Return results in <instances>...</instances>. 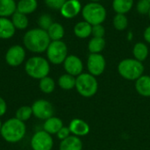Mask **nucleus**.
<instances>
[{"label": "nucleus", "mask_w": 150, "mask_h": 150, "mask_svg": "<svg viewBox=\"0 0 150 150\" xmlns=\"http://www.w3.org/2000/svg\"><path fill=\"white\" fill-rule=\"evenodd\" d=\"M51 40L46 30L41 28H34L27 31L23 37L25 48L35 54L46 52Z\"/></svg>", "instance_id": "f257e3e1"}, {"label": "nucleus", "mask_w": 150, "mask_h": 150, "mask_svg": "<svg viewBox=\"0 0 150 150\" xmlns=\"http://www.w3.org/2000/svg\"><path fill=\"white\" fill-rule=\"evenodd\" d=\"M26 134L25 123L17 118H11L3 123L0 134L8 143H18L22 141Z\"/></svg>", "instance_id": "f03ea898"}, {"label": "nucleus", "mask_w": 150, "mask_h": 150, "mask_svg": "<svg viewBox=\"0 0 150 150\" xmlns=\"http://www.w3.org/2000/svg\"><path fill=\"white\" fill-rule=\"evenodd\" d=\"M25 73L32 78L40 80L48 76L50 72V62L41 56H33L25 64Z\"/></svg>", "instance_id": "7ed1b4c3"}, {"label": "nucleus", "mask_w": 150, "mask_h": 150, "mask_svg": "<svg viewBox=\"0 0 150 150\" xmlns=\"http://www.w3.org/2000/svg\"><path fill=\"white\" fill-rule=\"evenodd\" d=\"M118 72L126 80L136 81L144 73V66L142 62L134 58H127L118 64Z\"/></svg>", "instance_id": "20e7f679"}, {"label": "nucleus", "mask_w": 150, "mask_h": 150, "mask_svg": "<svg viewBox=\"0 0 150 150\" xmlns=\"http://www.w3.org/2000/svg\"><path fill=\"white\" fill-rule=\"evenodd\" d=\"M82 16L84 21L91 25H102L106 18V10L99 2H90L82 8Z\"/></svg>", "instance_id": "39448f33"}, {"label": "nucleus", "mask_w": 150, "mask_h": 150, "mask_svg": "<svg viewBox=\"0 0 150 150\" xmlns=\"http://www.w3.org/2000/svg\"><path fill=\"white\" fill-rule=\"evenodd\" d=\"M78 94L83 98H91L98 90V83L96 76L90 73H82L76 77V87Z\"/></svg>", "instance_id": "423d86ee"}, {"label": "nucleus", "mask_w": 150, "mask_h": 150, "mask_svg": "<svg viewBox=\"0 0 150 150\" xmlns=\"http://www.w3.org/2000/svg\"><path fill=\"white\" fill-rule=\"evenodd\" d=\"M46 53L50 63L60 65L64 62L68 56V47L62 40H54L50 42Z\"/></svg>", "instance_id": "0eeeda50"}, {"label": "nucleus", "mask_w": 150, "mask_h": 150, "mask_svg": "<svg viewBox=\"0 0 150 150\" xmlns=\"http://www.w3.org/2000/svg\"><path fill=\"white\" fill-rule=\"evenodd\" d=\"M30 145L33 150H52L54 140L51 134L42 129L33 134L30 141Z\"/></svg>", "instance_id": "6e6552de"}, {"label": "nucleus", "mask_w": 150, "mask_h": 150, "mask_svg": "<svg viewBox=\"0 0 150 150\" xmlns=\"http://www.w3.org/2000/svg\"><path fill=\"white\" fill-rule=\"evenodd\" d=\"M31 106L33 115L39 120H46L54 114V108L53 105L46 99H38L34 101Z\"/></svg>", "instance_id": "1a4fd4ad"}, {"label": "nucleus", "mask_w": 150, "mask_h": 150, "mask_svg": "<svg viewBox=\"0 0 150 150\" xmlns=\"http://www.w3.org/2000/svg\"><path fill=\"white\" fill-rule=\"evenodd\" d=\"M106 67V61L101 54H90L87 59L88 73L94 76H101Z\"/></svg>", "instance_id": "9d476101"}, {"label": "nucleus", "mask_w": 150, "mask_h": 150, "mask_svg": "<svg viewBox=\"0 0 150 150\" xmlns=\"http://www.w3.org/2000/svg\"><path fill=\"white\" fill-rule=\"evenodd\" d=\"M25 59V49L20 45L11 46L5 54V62L11 67H18Z\"/></svg>", "instance_id": "9b49d317"}, {"label": "nucleus", "mask_w": 150, "mask_h": 150, "mask_svg": "<svg viewBox=\"0 0 150 150\" xmlns=\"http://www.w3.org/2000/svg\"><path fill=\"white\" fill-rule=\"evenodd\" d=\"M62 64H63V68L66 73L75 77L78 76L80 74L83 73V63L82 60L76 55H74V54L68 55Z\"/></svg>", "instance_id": "f8f14e48"}, {"label": "nucleus", "mask_w": 150, "mask_h": 150, "mask_svg": "<svg viewBox=\"0 0 150 150\" xmlns=\"http://www.w3.org/2000/svg\"><path fill=\"white\" fill-rule=\"evenodd\" d=\"M82 8L79 0H67L60 9V12L65 18H73L82 11Z\"/></svg>", "instance_id": "ddd939ff"}, {"label": "nucleus", "mask_w": 150, "mask_h": 150, "mask_svg": "<svg viewBox=\"0 0 150 150\" xmlns=\"http://www.w3.org/2000/svg\"><path fill=\"white\" fill-rule=\"evenodd\" d=\"M69 128L70 130L71 134L77 137H83L87 135L91 130L89 124L81 119L72 120L69 125Z\"/></svg>", "instance_id": "4468645a"}, {"label": "nucleus", "mask_w": 150, "mask_h": 150, "mask_svg": "<svg viewBox=\"0 0 150 150\" xmlns=\"http://www.w3.org/2000/svg\"><path fill=\"white\" fill-rule=\"evenodd\" d=\"M16 28L8 18H0V39L8 40L13 37Z\"/></svg>", "instance_id": "2eb2a0df"}, {"label": "nucleus", "mask_w": 150, "mask_h": 150, "mask_svg": "<svg viewBox=\"0 0 150 150\" xmlns=\"http://www.w3.org/2000/svg\"><path fill=\"white\" fill-rule=\"evenodd\" d=\"M59 150H83V142L80 137L70 135L63 141H61Z\"/></svg>", "instance_id": "dca6fc26"}, {"label": "nucleus", "mask_w": 150, "mask_h": 150, "mask_svg": "<svg viewBox=\"0 0 150 150\" xmlns=\"http://www.w3.org/2000/svg\"><path fill=\"white\" fill-rule=\"evenodd\" d=\"M62 127H63L62 120L58 117L52 116L47 120H44L43 130L48 133L49 134L53 135V134H56Z\"/></svg>", "instance_id": "f3484780"}, {"label": "nucleus", "mask_w": 150, "mask_h": 150, "mask_svg": "<svg viewBox=\"0 0 150 150\" xmlns=\"http://www.w3.org/2000/svg\"><path fill=\"white\" fill-rule=\"evenodd\" d=\"M135 90L139 95L149 98L150 97V76L142 75L135 81Z\"/></svg>", "instance_id": "a211bd4d"}, {"label": "nucleus", "mask_w": 150, "mask_h": 150, "mask_svg": "<svg viewBox=\"0 0 150 150\" xmlns=\"http://www.w3.org/2000/svg\"><path fill=\"white\" fill-rule=\"evenodd\" d=\"M92 25L83 20L76 23L74 26V33L79 39H86L91 35Z\"/></svg>", "instance_id": "6ab92c4d"}, {"label": "nucleus", "mask_w": 150, "mask_h": 150, "mask_svg": "<svg viewBox=\"0 0 150 150\" xmlns=\"http://www.w3.org/2000/svg\"><path fill=\"white\" fill-rule=\"evenodd\" d=\"M38 7L37 0H19L17 3V11L28 15L36 11Z\"/></svg>", "instance_id": "aec40b11"}, {"label": "nucleus", "mask_w": 150, "mask_h": 150, "mask_svg": "<svg viewBox=\"0 0 150 150\" xmlns=\"http://www.w3.org/2000/svg\"><path fill=\"white\" fill-rule=\"evenodd\" d=\"M17 11L15 0H0V18H8Z\"/></svg>", "instance_id": "412c9836"}, {"label": "nucleus", "mask_w": 150, "mask_h": 150, "mask_svg": "<svg viewBox=\"0 0 150 150\" xmlns=\"http://www.w3.org/2000/svg\"><path fill=\"white\" fill-rule=\"evenodd\" d=\"M134 4V0H112V5L113 11L116 13L126 14L132 10Z\"/></svg>", "instance_id": "4be33fe9"}, {"label": "nucleus", "mask_w": 150, "mask_h": 150, "mask_svg": "<svg viewBox=\"0 0 150 150\" xmlns=\"http://www.w3.org/2000/svg\"><path fill=\"white\" fill-rule=\"evenodd\" d=\"M149 54V49L145 43L137 42L136 44H134L133 47V55L134 59L142 62L148 58Z\"/></svg>", "instance_id": "5701e85b"}, {"label": "nucleus", "mask_w": 150, "mask_h": 150, "mask_svg": "<svg viewBox=\"0 0 150 150\" xmlns=\"http://www.w3.org/2000/svg\"><path fill=\"white\" fill-rule=\"evenodd\" d=\"M48 36L51 40V41L54 40H62V39L64 37L65 34V30L64 27L62 24L60 23H53L49 28L47 30Z\"/></svg>", "instance_id": "b1692460"}, {"label": "nucleus", "mask_w": 150, "mask_h": 150, "mask_svg": "<svg viewBox=\"0 0 150 150\" xmlns=\"http://www.w3.org/2000/svg\"><path fill=\"white\" fill-rule=\"evenodd\" d=\"M11 20L14 27L18 30H25L28 26V24H29L27 15L18 12L17 11L12 14Z\"/></svg>", "instance_id": "393cba45"}, {"label": "nucleus", "mask_w": 150, "mask_h": 150, "mask_svg": "<svg viewBox=\"0 0 150 150\" xmlns=\"http://www.w3.org/2000/svg\"><path fill=\"white\" fill-rule=\"evenodd\" d=\"M58 85L64 91H70L76 87V77L69 74H63L58 79Z\"/></svg>", "instance_id": "a878e982"}, {"label": "nucleus", "mask_w": 150, "mask_h": 150, "mask_svg": "<svg viewBox=\"0 0 150 150\" xmlns=\"http://www.w3.org/2000/svg\"><path fill=\"white\" fill-rule=\"evenodd\" d=\"M105 47V40L104 38L93 37L88 43V49L91 54H101Z\"/></svg>", "instance_id": "bb28decb"}, {"label": "nucleus", "mask_w": 150, "mask_h": 150, "mask_svg": "<svg viewBox=\"0 0 150 150\" xmlns=\"http://www.w3.org/2000/svg\"><path fill=\"white\" fill-rule=\"evenodd\" d=\"M39 88L40 90L45 94L52 93L55 89V82L50 76H46L40 80L39 82Z\"/></svg>", "instance_id": "cd10ccee"}, {"label": "nucleus", "mask_w": 150, "mask_h": 150, "mask_svg": "<svg viewBox=\"0 0 150 150\" xmlns=\"http://www.w3.org/2000/svg\"><path fill=\"white\" fill-rule=\"evenodd\" d=\"M113 27L118 31H124L128 26V18L126 14L116 13L112 19Z\"/></svg>", "instance_id": "c85d7f7f"}, {"label": "nucleus", "mask_w": 150, "mask_h": 150, "mask_svg": "<svg viewBox=\"0 0 150 150\" xmlns=\"http://www.w3.org/2000/svg\"><path fill=\"white\" fill-rule=\"evenodd\" d=\"M33 116V110H32V106L29 105H23L20 106L17 111H16V116L15 118H17L18 120L25 122L28 120H30V118Z\"/></svg>", "instance_id": "c756f323"}, {"label": "nucleus", "mask_w": 150, "mask_h": 150, "mask_svg": "<svg viewBox=\"0 0 150 150\" xmlns=\"http://www.w3.org/2000/svg\"><path fill=\"white\" fill-rule=\"evenodd\" d=\"M53 19L52 18L47 15V14H43L41 15L39 19H38V25L40 26V28L43 29V30H47L49 28V26L53 24Z\"/></svg>", "instance_id": "7c9ffc66"}, {"label": "nucleus", "mask_w": 150, "mask_h": 150, "mask_svg": "<svg viewBox=\"0 0 150 150\" xmlns=\"http://www.w3.org/2000/svg\"><path fill=\"white\" fill-rule=\"evenodd\" d=\"M137 11L142 15H148L150 10V2L149 0H139L136 4Z\"/></svg>", "instance_id": "2f4dec72"}, {"label": "nucleus", "mask_w": 150, "mask_h": 150, "mask_svg": "<svg viewBox=\"0 0 150 150\" xmlns=\"http://www.w3.org/2000/svg\"><path fill=\"white\" fill-rule=\"evenodd\" d=\"M105 34V29L102 25H92L91 35L97 38H104Z\"/></svg>", "instance_id": "473e14b6"}, {"label": "nucleus", "mask_w": 150, "mask_h": 150, "mask_svg": "<svg viewBox=\"0 0 150 150\" xmlns=\"http://www.w3.org/2000/svg\"><path fill=\"white\" fill-rule=\"evenodd\" d=\"M67 0H45V4L47 7L53 10H60Z\"/></svg>", "instance_id": "72a5a7b5"}, {"label": "nucleus", "mask_w": 150, "mask_h": 150, "mask_svg": "<svg viewBox=\"0 0 150 150\" xmlns=\"http://www.w3.org/2000/svg\"><path fill=\"white\" fill-rule=\"evenodd\" d=\"M56 135H57V138H58L59 140L63 141V140H65L66 138H68L69 136H70V135H71V133H70V130H69V127H64V126H63V127L59 130V132L56 134Z\"/></svg>", "instance_id": "f704fd0d"}, {"label": "nucleus", "mask_w": 150, "mask_h": 150, "mask_svg": "<svg viewBox=\"0 0 150 150\" xmlns=\"http://www.w3.org/2000/svg\"><path fill=\"white\" fill-rule=\"evenodd\" d=\"M7 112V104L5 102V100L0 97V118L3 117Z\"/></svg>", "instance_id": "c9c22d12"}, {"label": "nucleus", "mask_w": 150, "mask_h": 150, "mask_svg": "<svg viewBox=\"0 0 150 150\" xmlns=\"http://www.w3.org/2000/svg\"><path fill=\"white\" fill-rule=\"evenodd\" d=\"M143 37H144V40H145L149 44H150V25H149V26L144 30Z\"/></svg>", "instance_id": "e433bc0d"}, {"label": "nucleus", "mask_w": 150, "mask_h": 150, "mask_svg": "<svg viewBox=\"0 0 150 150\" xmlns=\"http://www.w3.org/2000/svg\"><path fill=\"white\" fill-rule=\"evenodd\" d=\"M2 125H3V123H2V121L0 120V131H1V128H2Z\"/></svg>", "instance_id": "4c0bfd02"}, {"label": "nucleus", "mask_w": 150, "mask_h": 150, "mask_svg": "<svg viewBox=\"0 0 150 150\" xmlns=\"http://www.w3.org/2000/svg\"><path fill=\"white\" fill-rule=\"evenodd\" d=\"M91 2H99V1H101V0H90Z\"/></svg>", "instance_id": "58836bf2"}, {"label": "nucleus", "mask_w": 150, "mask_h": 150, "mask_svg": "<svg viewBox=\"0 0 150 150\" xmlns=\"http://www.w3.org/2000/svg\"><path fill=\"white\" fill-rule=\"evenodd\" d=\"M148 15H149V19H150V10H149V14H148Z\"/></svg>", "instance_id": "ea45409f"}, {"label": "nucleus", "mask_w": 150, "mask_h": 150, "mask_svg": "<svg viewBox=\"0 0 150 150\" xmlns=\"http://www.w3.org/2000/svg\"><path fill=\"white\" fill-rule=\"evenodd\" d=\"M113 150H119V149H113Z\"/></svg>", "instance_id": "a19ab883"}, {"label": "nucleus", "mask_w": 150, "mask_h": 150, "mask_svg": "<svg viewBox=\"0 0 150 150\" xmlns=\"http://www.w3.org/2000/svg\"><path fill=\"white\" fill-rule=\"evenodd\" d=\"M149 2H150V0H149Z\"/></svg>", "instance_id": "79ce46f5"}]
</instances>
